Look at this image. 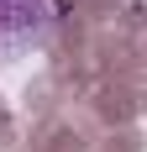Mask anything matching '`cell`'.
Here are the masks:
<instances>
[{
	"instance_id": "6da1fadb",
	"label": "cell",
	"mask_w": 147,
	"mask_h": 152,
	"mask_svg": "<svg viewBox=\"0 0 147 152\" xmlns=\"http://www.w3.org/2000/svg\"><path fill=\"white\" fill-rule=\"evenodd\" d=\"M58 26V0H0V63H16Z\"/></svg>"
}]
</instances>
